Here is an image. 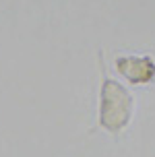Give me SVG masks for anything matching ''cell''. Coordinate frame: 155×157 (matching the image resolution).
<instances>
[{"instance_id":"2","label":"cell","mask_w":155,"mask_h":157,"mask_svg":"<svg viewBox=\"0 0 155 157\" xmlns=\"http://www.w3.org/2000/svg\"><path fill=\"white\" fill-rule=\"evenodd\" d=\"M114 71L128 85L149 87L151 83H155V56L120 54L114 58Z\"/></svg>"},{"instance_id":"1","label":"cell","mask_w":155,"mask_h":157,"mask_svg":"<svg viewBox=\"0 0 155 157\" xmlns=\"http://www.w3.org/2000/svg\"><path fill=\"white\" fill-rule=\"evenodd\" d=\"M99 62V91H97V126L112 136H118L130 126L137 101L128 87L118 78L110 77L103 64V52H97Z\"/></svg>"}]
</instances>
